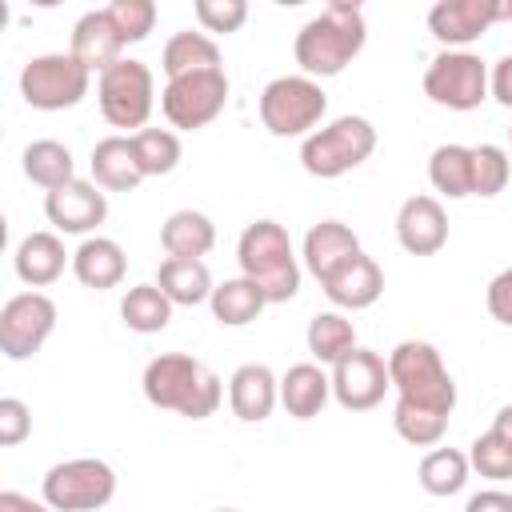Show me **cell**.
Listing matches in <instances>:
<instances>
[{
	"instance_id": "1",
	"label": "cell",
	"mask_w": 512,
	"mask_h": 512,
	"mask_svg": "<svg viewBox=\"0 0 512 512\" xmlns=\"http://www.w3.org/2000/svg\"><path fill=\"white\" fill-rule=\"evenodd\" d=\"M140 384L152 408H164L188 420H208L224 396L220 376L188 352H160L156 360H148Z\"/></svg>"
},
{
	"instance_id": "2",
	"label": "cell",
	"mask_w": 512,
	"mask_h": 512,
	"mask_svg": "<svg viewBox=\"0 0 512 512\" xmlns=\"http://www.w3.org/2000/svg\"><path fill=\"white\" fill-rule=\"evenodd\" d=\"M368 40V28H364V12L356 4H324L300 32H296V64L304 68V76H336L344 72L360 48Z\"/></svg>"
},
{
	"instance_id": "3",
	"label": "cell",
	"mask_w": 512,
	"mask_h": 512,
	"mask_svg": "<svg viewBox=\"0 0 512 512\" xmlns=\"http://www.w3.org/2000/svg\"><path fill=\"white\" fill-rule=\"evenodd\" d=\"M236 260H240V276H248L264 292L268 304H284L300 292V264H296L288 232L276 220L248 224L240 232Z\"/></svg>"
},
{
	"instance_id": "4",
	"label": "cell",
	"mask_w": 512,
	"mask_h": 512,
	"mask_svg": "<svg viewBox=\"0 0 512 512\" xmlns=\"http://www.w3.org/2000/svg\"><path fill=\"white\" fill-rule=\"evenodd\" d=\"M388 376H392V388H396L400 404L452 416V408H456V380H452V372L444 368L440 352L428 340H400L388 352Z\"/></svg>"
},
{
	"instance_id": "5",
	"label": "cell",
	"mask_w": 512,
	"mask_h": 512,
	"mask_svg": "<svg viewBox=\"0 0 512 512\" xmlns=\"http://www.w3.org/2000/svg\"><path fill=\"white\" fill-rule=\"evenodd\" d=\"M376 148V128L364 116H340L316 132L304 136L300 144V164L308 176L336 180L352 168H360Z\"/></svg>"
},
{
	"instance_id": "6",
	"label": "cell",
	"mask_w": 512,
	"mask_h": 512,
	"mask_svg": "<svg viewBox=\"0 0 512 512\" xmlns=\"http://www.w3.org/2000/svg\"><path fill=\"white\" fill-rule=\"evenodd\" d=\"M40 492L52 512H100L116 496V472L96 456H76L52 464Z\"/></svg>"
},
{
	"instance_id": "7",
	"label": "cell",
	"mask_w": 512,
	"mask_h": 512,
	"mask_svg": "<svg viewBox=\"0 0 512 512\" xmlns=\"http://www.w3.org/2000/svg\"><path fill=\"white\" fill-rule=\"evenodd\" d=\"M88 80L92 72L72 52H44L24 64L20 96L40 112H60V108H76L88 96Z\"/></svg>"
},
{
	"instance_id": "8",
	"label": "cell",
	"mask_w": 512,
	"mask_h": 512,
	"mask_svg": "<svg viewBox=\"0 0 512 512\" xmlns=\"http://www.w3.org/2000/svg\"><path fill=\"white\" fill-rule=\"evenodd\" d=\"M328 112V96L312 76H276L260 92V120L272 136H304Z\"/></svg>"
},
{
	"instance_id": "9",
	"label": "cell",
	"mask_w": 512,
	"mask_h": 512,
	"mask_svg": "<svg viewBox=\"0 0 512 512\" xmlns=\"http://www.w3.org/2000/svg\"><path fill=\"white\" fill-rule=\"evenodd\" d=\"M96 100L100 112L112 128H144L156 104V84L144 60H116L108 72L96 80Z\"/></svg>"
},
{
	"instance_id": "10",
	"label": "cell",
	"mask_w": 512,
	"mask_h": 512,
	"mask_svg": "<svg viewBox=\"0 0 512 512\" xmlns=\"http://www.w3.org/2000/svg\"><path fill=\"white\" fill-rule=\"evenodd\" d=\"M228 104V76L224 68H204V72H188V76H172L160 92V108L168 116L172 128L196 132L204 124H212Z\"/></svg>"
},
{
	"instance_id": "11",
	"label": "cell",
	"mask_w": 512,
	"mask_h": 512,
	"mask_svg": "<svg viewBox=\"0 0 512 512\" xmlns=\"http://www.w3.org/2000/svg\"><path fill=\"white\" fill-rule=\"evenodd\" d=\"M424 96L452 112H472L488 96V64L476 52H440L424 72Z\"/></svg>"
},
{
	"instance_id": "12",
	"label": "cell",
	"mask_w": 512,
	"mask_h": 512,
	"mask_svg": "<svg viewBox=\"0 0 512 512\" xmlns=\"http://www.w3.org/2000/svg\"><path fill=\"white\" fill-rule=\"evenodd\" d=\"M56 328V304L44 292H20L0 308V352L8 360H28L44 348Z\"/></svg>"
},
{
	"instance_id": "13",
	"label": "cell",
	"mask_w": 512,
	"mask_h": 512,
	"mask_svg": "<svg viewBox=\"0 0 512 512\" xmlns=\"http://www.w3.org/2000/svg\"><path fill=\"white\" fill-rule=\"evenodd\" d=\"M388 388H392L388 360L380 352H372V348H352L340 364H332V396L348 412L376 408Z\"/></svg>"
},
{
	"instance_id": "14",
	"label": "cell",
	"mask_w": 512,
	"mask_h": 512,
	"mask_svg": "<svg viewBox=\"0 0 512 512\" xmlns=\"http://www.w3.org/2000/svg\"><path fill=\"white\" fill-rule=\"evenodd\" d=\"M44 216H48V224H56L60 232L84 236V232H92V228L104 224V216H108V196L100 192V184L68 180L64 188H56V192L44 196Z\"/></svg>"
},
{
	"instance_id": "15",
	"label": "cell",
	"mask_w": 512,
	"mask_h": 512,
	"mask_svg": "<svg viewBox=\"0 0 512 512\" xmlns=\"http://www.w3.org/2000/svg\"><path fill=\"white\" fill-rule=\"evenodd\" d=\"M496 24V0H440L428 12V32L448 44V52H464V44L480 40Z\"/></svg>"
},
{
	"instance_id": "16",
	"label": "cell",
	"mask_w": 512,
	"mask_h": 512,
	"mask_svg": "<svg viewBox=\"0 0 512 512\" xmlns=\"http://www.w3.org/2000/svg\"><path fill=\"white\" fill-rule=\"evenodd\" d=\"M396 240L412 256H432L448 244V216L436 196H408L396 212Z\"/></svg>"
},
{
	"instance_id": "17",
	"label": "cell",
	"mask_w": 512,
	"mask_h": 512,
	"mask_svg": "<svg viewBox=\"0 0 512 512\" xmlns=\"http://www.w3.org/2000/svg\"><path fill=\"white\" fill-rule=\"evenodd\" d=\"M320 288H324V296H328L336 308L360 312V308H372V304L380 300V292H384V272H380V264H376L372 256L356 252V256H352L348 264H340Z\"/></svg>"
},
{
	"instance_id": "18",
	"label": "cell",
	"mask_w": 512,
	"mask_h": 512,
	"mask_svg": "<svg viewBox=\"0 0 512 512\" xmlns=\"http://www.w3.org/2000/svg\"><path fill=\"white\" fill-rule=\"evenodd\" d=\"M280 400V380L272 376L268 364H240L228 380V404L236 412V420L244 424H256V420H268L272 408Z\"/></svg>"
},
{
	"instance_id": "19",
	"label": "cell",
	"mask_w": 512,
	"mask_h": 512,
	"mask_svg": "<svg viewBox=\"0 0 512 512\" xmlns=\"http://www.w3.org/2000/svg\"><path fill=\"white\" fill-rule=\"evenodd\" d=\"M120 48H124V40H120V32H116V24L108 20L104 8L84 12V16L76 20V28H72V48H68V52H72L88 72H108L116 60H124Z\"/></svg>"
},
{
	"instance_id": "20",
	"label": "cell",
	"mask_w": 512,
	"mask_h": 512,
	"mask_svg": "<svg viewBox=\"0 0 512 512\" xmlns=\"http://www.w3.org/2000/svg\"><path fill=\"white\" fill-rule=\"evenodd\" d=\"M356 252H360V236H356L348 224H340V220H320V224H312L308 236H304V264H308V272H312L320 284H324L340 264H348Z\"/></svg>"
},
{
	"instance_id": "21",
	"label": "cell",
	"mask_w": 512,
	"mask_h": 512,
	"mask_svg": "<svg viewBox=\"0 0 512 512\" xmlns=\"http://www.w3.org/2000/svg\"><path fill=\"white\" fill-rule=\"evenodd\" d=\"M64 264H68V252H64V240L56 232H28L16 248V276L28 288L56 284L64 276Z\"/></svg>"
},
{
	"instance_id": "22",
	"label": "cell",
	"mask_w": 512,
	"mask_h": 512,
	"mask_svg": "<svg viewBox=\"0 0 512 512\" xmlns=\"http://www.w3.org/2000/svg\"><path fill=\"white\" fill-rule=\"evenodd\" d=\"M72 272H76V280H80L84 288L104 292V288H116V284L124 280L128 260H124V248H120L116 240H108V236H88V240L72 252Z\"/></svg>"
},
{
	"instance_id": "23",
	"label": "cell",
	"mask_w": 512,
	"mask_h": 512,
	"mask_svg": "<svg viewBox=\"0 0 512 512\" xmlns=\"http://www.w3.org/2000/svg\"><path fill=\"white\" fill-rule=\"evenodd\" d=\"M92 176L108 192H132L144 180V168L136 160L132 136H104L92 148Z\"/></svg>"
},
{
	"instance_id": "24",
	"label": "cell",
	"mask_w": 512,
	"mask_h": 512,
	"mask_svg": "<svg viewBox=\"0 0 512 512\" xmlns=\"http://www.w3.org/2000/svg\"><path fill=\"white\" fill-rule=\"evenodd\" d=\"M332 396V380L324 376L320 364H292L280 376V404L288 408V416L296 420H312L320 416V408Z\"/></svg>"
},
{
	"instance_id": "25",
	"label": "cell",
	"mask_w": 512,
	"mask_h": 512,
	"mask_svg": "<svg viewBox=\"0 0 512 512\" xmlns=\"http://www.w3.org/2000/svg\"><path fill=\"white\" fill-rule=\"evenodd\" d=\"M160 244H164L168 256L200 260V256H208L212 244H216V224H212L204 212H196V208H180V212H172V216L164 220Z\"/></svg>"
},
{
	"instance_id": "26",
	"label": "cell",
	"mask_w": 512,
	"mask_h": 512,
	"mask_svg": "<svg viewBox=\"0 0 512 512\" xmlns=\"http://www.w3.org/2000/svg\"><path fill=\"white\" fill-rule=\"evenodd\" d=\"M156 284L160 292L172 300V304H184V308H196L204 300H212V272L204 260H180V256H168L156 272Z\"/></svg>"
},
{
	"instance_id": "27",
	"label": "cell",
	"mask_w": 512,
	"mask_h": 512,
	"mask_svg": "<svg viewBox=\"0 0 512 512\" xmlns=\"http://www.w3.org/2000/svg\"><path fill=\"white\" fill-rule=\"evenodd\" d=\"M20 160H24V176H28L32 184H40L44 192H56V188H64L68 180H76L72 152H68L60 140H32Z\"/></svg>"
},
{
	"instance_id": "28",
	"label": "cell",
	"mask_w": 512,
	"mask_h": 512,
	"mask_svg": "<svg viewBox=\"0 0 512 512\" xmlns=\"http://www.w3.org/2000/svg\"><path fill=\"white\" fill-rule=\"evenodd\" d=\"M212 316L220 320V324H228V328H240V324H252L260 312H264V292L248 280V276H232V280H224V284H216L212 288Z\"/></svg>"
},
{
	"instance_id": "29",
	"label": "cell",
	"mask_w": 512,
	"mask_h": 512,
	"mask_svg": "<svg viewBox=\"0 0 512 512\" xmlns=\"http://www.w3.org/2000/svg\"><path fill=\"white\" fill-rule=\"evenodd\" d=\"M160 68L168 72V80L188 76V72H204V68H220V48L204 32H176L160 52Z\"/></svg>"
},
{
	"instance_id": "30",
	"label": "cell",
	"mask_w": 512,
	"mask_h": 512,
	"mask_svg": "<svg viewBox=\"0 0 512 512\" xmlns=\"http://www.w3.org/2000/svg\"><path fill=\"white\" fill-rule=\"evenodd\" d=\"M428 180L448 200L472 196V148H464V144H440L432 152V160H428Z\"/></svg>"
},
{
	"instance_id": "31",
	"label": "cell",
	"mask_w": 512,
	"mask_h": 512,
	"mask_svg": "<svg viewBox=\"0 0 512 512\" xmlns=\"http://www.w3.org/2000/svg\"><path fill=\"white\" fill-rule=\"evenodd\" d=\"M120 316H124V324H128L132 332L152 336V332H164V328H168V320H172V300L160 292V284H136V288L124 292Z\"/></svg>"
},
{
	"instance_id": "32",
	"label": "cell",
	"mask_w": 512,
	"mask_h": 512,
	"mask_svg": "<svg viewBox=\"0 0 512 512\" xmlns=\"http://www.w3.org/2000/svg\"><path fill=\"white\" fill-rule=\"evenodd\" d=\"M308 352L320 360V364H340L352 348H360L356 344V328H352V320H344L340 312H316L312 320H308Z\"/></svg>"
},
{
	"instance_id": "33",
	"label": "cell",
	"mask_w": 512,
	"mask_h": 512,
	"mask_svg": "<svg viewBox=\"0 0 512 512\" xmlns=\"http://www.w3.org/2000/svg\"><path fill=\"white\" fill-rule=\"evenodd\" d=\"M468 456L460 448H432L424 460H420V488L428 496H452L464 488L468 480Z\"/></svg>"
},
{
	"instance_id": "34",
	"label": "cell",
	"mask_w": 512,
	"mask_h": 512,
	"mask_svg": "<svg viewBox=\"0 0 512 512\" xmlns=\"http://www.w3.org/2000/svg\"><path fill=\"white\" fill-rule=\"evenodd\" d=\"M132 148H136V160H140L144 176H168L180 164V136L168 132V128L132 132Z\"/></svg>"
},
{
	"instance_id": "35",
	"label": "cell",
	"mask_w": 512,
	"mask_h": 512,
	"mask_svg": "<svg viewBox=\"0 0 512 512\" xmlns=\"http://www.w3.org/2000/svg\"><path fill=\"white\" fill-rule=\"evenodd\" d=\"M392 424H396V432H400L408 444H416V448H436V444L444 440V432H448V416L424 412V408H412V404H400V400H396V408H392Z\"/></svg>"
},
{
	"instance_id": "36",
	"label": "cell",
	"mask_w": 512,
	"mask_h": 512,
	"mask_svg": "<svg viewBox=\"0 0 512 512\" xmlns=\"http://www.w3.org/2000/svg\"><path fill=\"white\" fill-rule=\"evenodd\" d=\"M512 164L500 144H480L472 148V196H500L508 188Z\"/></svg>"
},
{
	"instance_id": "37",
	"label": "cell",
	"mask_w": 512,
	"mask_h": 512,
	"mask_svg": "<svg viewBox=\"0 0 512 512\" xmlns=\"http://www.w3.org/2000/svg\"><path fill=\"white\" fill-rule=\"evenodd\" d=\"M468 464L488 476V480H512V444L500 436V432H484L472 440V452H468Z\"/></svg>"
},
{
	"instance_id": "38",
	"label": "cell",
	"mask_w": 512,
	"mask_h": 512,
	"mask_svg": "<svg viewBox=\"0 0 512 512\" xmlns=\"http://www.w3.org/2000/svg\"><path fill=\"white\" fill-rule=\"evenodd\" d=\"M104 12L116 24V32H120L124 44H140L156 28V4L152 0H112Z\"/></svg>"
},
{
	"instance_id": "39",
	"label": "cell",
	"mask_w": 512,
	"mask_h": 512,
	"mask_svg": "<svg viewBox=\"0 0 512 512\" xmlns=\"http://www.w3.org/2000/svg\"><path fill=\"white\" fill-rule=\"evenodd\" d=\"M196 20L204 32H240V24L248 20V4L244 0H196Z\"/></svg>"
},
{
	"instance_id": "40",
	"label": "cell",
	"mask_w": 512,
	"mask_h": 512,
	"mask_svg": "<svg viewBox=\"0 0 512 512\" xmlns=\"http://www.w3.org/2000/svg\"><path fill=\"white\" fill-rule=\"evenodd\" d=\"M28 432H32V412H28V404L16 400V396H4V400H0V444H4V448H16Z\"/></svg>"
},
{
	"instance_id": "41",
	"label": "cell",
	"mask_w": 512,
	"mask_h": 512,
	"mask_svg": "<svg viewBox=\"0 0 512 512\" xmlns=\"http://www.w3.org/2000/svg\"><path fill=\"white\" fill-rule=\"evenodd\" d=\"M488 312H492V320L512 328V268L492 276V284H488Z\"/></svg>"
},
{
	"instance_id": "42",
	"label": "cell",
	"mask_w": 512,
	"mask_h": 512,
	"mask_svg": "<svg viewBox=\"0 0 512 512\" xmlns=\"http://www.w3.org/2000/svg\"><path fill=\"white\" fill-rule=\"evenodd\" d=\"M488 96H496V104L512 108V56H500L488 72Z\"/></svg>"
},
{
	"instance_id": "43",
	"label": "cell",
	"mask_w": 512,
	"mask_h": 512,
	"mask_svg": "<svg viewBox=\"0 0 512 512\" xmlns=\"http://www.w3.org/2000/svg\"><path fill=\"white\" fill-rule=\"evenodd\" d=\"M464 512H512V496L500 488H488V492H476Z\"/></svg>"
},
{
	"instance_id": "44",
	"label": "cell",
	"mask_w": 512,
	"mask_h": 512,
	"mask_svg": "<svg viewBox=\"0 0 512 512\" xmlns=\"http://www.w3.org/2000/svg\"><path fill=\"white\" fill-rule=\"evenodd\" d=\"M0 512H52V508L40 500H28L20 492H0Z\"/></svg>"
},
{
	"instance_id": "45",
	"label": "cell",
	"mask_w": 512,
	"mask_h": 512,
	"mask_svg": "<svg viewBox=\"0 0 512 512\" xmlns=\"http://www.w3.org/2000/svg\"><path fill=\"white\" fill-rule=\"evenodd\" d=\"M492 432H500V436L512 444V404H504V408L496 412V420H492Z\"/></svg>"
},
{
	"instance_id": "46",
	"label": "cell",
	"mask_w": 512,
	"mask_h": 512,
	"mask_svg": "<svg viewBox=\"0 0 512 512\" xmlns=\"http://www.w3.org/2000/svg\"><path fill=\"white\" fill-rule=\"evenodd\" d=\"M496 20H512V0H496Z\"/></svg>"
},
{
	"instance_id": "47",
	"label": "cell",
	"mask_w": 512,
	"mask_h": 512,
	"mask_svg": "<svg viewBox=\"0 0 512 512\" xmlns=\"http://www.w3.org/2000/svg\"><path fill=\"white\" fill-rule=\"evenodd\" d=\"M220 512H236V508H220Z\"/></svg>"
},
{
	"instance_id": "48",
	"label": "cell",
	"mask_w": 512,
	"mask_h": 512,
	"mask_svg": "<svg viewBox=\"0 0 512 512\" xmlns=\"http://www.w3.org/2000/svg\"><path fill=\"white\" fill-rule=\"evenodd\" d=\"M508 140H512V128H508Z\"/></svg>"
}]
</instances>
